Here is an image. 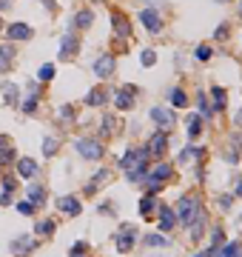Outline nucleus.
I'll return each instance as SVG.
<instances>
[{
	"label": "nucleus",
	"instance_id": "412c9836",
	"mask_svg": "<svg viewBox=\"0 0 242 257\" xmlns=\"http://www.w3.org/2000/svg\"><path fill=\"white\" fill-rule=\"evenodd\" d=\"M108 177H111V172H108V169L97 172V177H94L92 183H86V194H97V186H100V183H105Z\"/></svg>",
	"mask_w": 242,
	"mask_h": 257
},
{
	"label": "nucleus",
	"instance_id": "cd10ccee",
	"mask_svg": "<svg viewBox=\"0 0 242 257\" xmlns=\"http://www.w3.org/2000/svg\"><path fill=\"white\" fill-rule=\"evenodd\" d=\"M3 92H6V100H9V103H17V97H20V89H17L14 83H3Z\"/></svg>",
	"mask_w": 242,
	"mask_h": 257
},
{
	"label": "nucleus",
	"instance_id": "393cba45",
	"mask_svg": "<svg viewBox=\"0 0 242 257\" xmlns=\"http://www.w3.org/2000/svg\"><path fill=\"white\" fill-rule=\"evenodd\" d=\"M94 20V14L89 12V9H83V12H77V17H74V23H77V29H89Z\"/></svg>",
	"mask_w": 242,
	"mask_h": 257
},
{
	"label": "nucleus",
	"instance_id": "6ab92c4d",
	"mask_svg": "<svg viewBox=\"0 0 242 257\" xmlns=\"http://www.w3.org/2000/svg\"><path fill=\"white\" fill-rule=\"evenodd\" d=\"M14 160V149H12V140L6 134H0V163H12Z\"/></svg>",
	"mask_w": 242,
	"mask_h": 257
},
{
	"label": "nucleus",
	"instance_id": "1a4fd4ad",
	"mask_svg": "<svg viewBox=\"0 0 242 257\" xmlns=\"http://www.w3.org/2000/svg\"><path fill=\"white\" fill-rule=\"evenodd\" d=\"M134 97H137V89L134 86H123L120 92H117V97H114V103H117V109H131L134 106Z\"/></svg>",
	"mask_w": 242,
	"mask_h": 257
},
{
	"label": "nucleus",
	"instance_id": "79ce46f5",
	"mask_svg": "<svg viewBox=\"0 0 242 257\" xmlns=\"http://www.w3.org/2000/svg\"><path fill=\"white\" fill-rule=\"evenodd\" d=\"M32 209H35L32 203H17V211H20V214H32Z\"/></svg>",
	"mask_w": 242,
	"mask_h": 257
},
{
	"label": "nucleus",
	"instance_id": "8fccbe9b",
	"mask_svg": "<svg viewBox=\"0 0 242 257\" xmlns=\"http://www.w3.org/2000/svg\"><path fill=\"white\" fill-rule=\"evenodd\" d=\"M0 29H3V23H0Z\"/></svg>",
	"mask_w": 242,
	"mask_h": 257
},
{
	"label": "nucleus",
	"instance_id": "20e7f679",
	"mask_svg": "<svg viewBox=\"0 0 242 257\" xmlns=\"http://www.w3.org/2000/svg\"><path fill=\"white\" fill-rule=\"evenodd\" d=\"M134 243H137V226H131V223L120 226V232H117V252H131Z\"/></svg>",
	"mask_w": 242,
	"mask_h": 257
},
{
	"label": "nucleus",
	"instance_id": "f03ea898",
	"mask_svg": "<svg viewBox=\"0 0 242 257\" xmlns=\"http://www.w3.org/2000/svg\"><path fill=\"white\" fill-rule=\"evenodd\" d=\"M199 211H202V203H199L194 194H185V197H180L174 214H177V223H180V226H191V223L196 220Z\"/></svg>",
	"mask_w": 242,
	"mask_h": 257
},
{
	"label": "nucleus",
	"instance_id": "f8f14e48",
	"mask_svg": "<svg viewBox=\"0 0 242 257\" xmlns=\"http://www.w3.org/2000/svg\"><path fill=\"white\" fill-rule=\"evenodd\" d=\"M111 26L117 29V35H120V37H128V35H131V23H128V17H126V14L111 12Z\"/></svg>",
	"mask_w": 242,
	"mask_h": 257
},
{
	"label": "nucleus",
	"instance_id": "a211bd4d",
	"mask_svg": "<svg viewBox=\"0 0 242 257\" xmlns=\"http://www.w3.org/2000/svg\"><path fill=\"white\" fill-rule=\"evenodd\" d=\"M6 35L12 37V40H29V37H32V29H29L26 23H12Z\"/></svg>",
	"mask_w": 242,
	"mask_h": 257
},
{
	"label": "nucleus",
	"instance_id": "9b49d317",
	"mask_svg": "<svg viewBox=\"0 0 242 257\" xmlns=\"http://www.w3.org/2000/svg\"><path fill=\"white\" fill-rule=\"evenodd\" d=\"M94 71H97V77H111V71H114V58H111V55H103V58L97 60V63H94Z\"/></svg>",
	"mask_w": 242,
	"mask_h": 257
},
{
	"label": "nucleus",
	"instance_id": "2f4dec72",
	"mask_svg": "<svg viewBox=\"0 0 242 257\" xmlns=\"http://www.w3.org/2000/svg\"><path fill=\"white\" fill-rule=\"evenodd\" d=\"M54 77V66H40V71H37V80L40 83H46Z\"/></svg>",
	"mask_w": 242,
	"mask_h": 257
},
{
	"label": "nucleus",
	"instance_id": "ea45409f",
	"mask_svg": "<svg viewBox=\"0 0 242 257\" xmlns=\"http://www.w3.org/2000/svg\"><path fill=\"white\" fill-rule=\"evenodd\" d=\"M145 243H148V246H165V243H168V237H162V234H151Z\"/></svg>",
	"mask_w": 242,
	"mask_h": 257
},
{
	"label": "nucleus",
	"instance_id": "9d476101",
	"mask_svg": "<svg viewBox=\"0 0 242 257\" xmlns=\"http://www.w3.org/2000/svg\"><path fill=\"white\" fill-rule=\"evenodd\" d=\"M165 146H168V134H165V131H157L148 140V149H145V152H148V157H160V154L165 152Z\"/></svg>",
	"mask_w": 242,
	"mask_h": 257
},
{
	"label": "nucleus",
	"instance_id": "37998d69",
	"mask_svg": "<svg viewBox=\"0 0 242 257\" xmlns=\"http://www.w3.org/2000/svg\"><path fill=\"white\" fill-rule=\"evenodd\" d=\"M199 112H202L205 117H211V109H208V103H205V97H202V94H199Z\"/></svg>",
	"mask_w": 242,
	"mask_h": 257
},
{
	"label": "nucleus",
	"instance_id": "0eeeda50",
	"mask_svg": "<svg viewBox=\"0 0 242 257\" xmlns=\"http://www.w3.org/2000/svg\"><path fill=\"white\" fill-rule=\"evenodd\" d=\"M151 120H154L162 131H168V128L174 126V115L168 109H162V106H154V109H151Z\"/></svg>",
	"mask_w": 242,
	"mask_h": 257
},
{
	"label": "nucleus",
	"instance_id": "ddd939ff",
	"mask_svg": "<svg viewBox=\"0 0 242 257\" xmlns=\"http://www.w3.org/2000/svg\"><path fill=\"white\" fill-rule=\"evenodd\" d=\"M108 97H111L108 89H105V86H97V89H92V92L86 94V103H89V106H103Z\"/></svg>",
	"mask_w": 242,
	"mask_h": 257
},
{
	"label": "nucleus",
	"instance_id": "dca6fc26",
	"mask_svg": "<svg viewBox=\"0 0 242 257\" xmlns=\"http://www.w3.org/2000/svg\"><path fill=\"white\" fill-rule=\"evenodd\" d=\"M60 211H66V214H71V217H77L83 211L80 200L77 197H60Z\"/></svg>",
	"mask_w": 242,
	"mask_h": 257
},
{
	"label": "nucleus",
	"instance_id": "4c0bfd02",
	"mask_svg": "<svg viewBox=\"0 0 242 257\" xmlns=\"http://www.w3.org/2000/svg\"><path fill=\"white\" fill-rule=\"evenodd\" d=\"M114 128H117V120H114V117H103V134H111Z\"/></svg>",
	"mask_w": 242,
	"mask_h": 257
},
{
	"label": "nucleus",
	"instance_id": "09e8293b",
	"mask_svg": "<svg viewBox=\"0 0 242 257\" xmlns=\"http://www.w3.org/2000/svg\"><path fill=\"white\" fill-rule=\"evenodd\" d=\"M240 12H242V0H240Z\"/></svg>",
	"mask_w": 242,
	"mask_h": 257
},
{
	"label": "nucleus",
	"instance_id": "bb28decb",
	"mask_svg": "<svg viewBox=\"0 0 242 257\" xmlns=\"http://www.w3.org/2000/svg\"><path fill=\"white\" fill-rule=\"evenodd\" d=\"M140 211H143V217H154V214H151V211H154V194H145V197H143Z\"/></svg>",
	"mask_w": 242,
	"mask_h": 257
},
{
	"label": "nucleus",
	"instance_id": "f257e3e1",
	"mask_svg": "<svg viewBox=\"0 0 242 257\" xmlns=\"http://www.w3.org/2000/svg\"><path fill=\"white\" fill-rule=\"evenodd\" d=\"M120 166L126 169L128 180H143L145 172H148V152H145V149H128V152L123 154Z\"/></svg>",
	"mask_w": 242,
	"mask_h": 257
},
{
	"label": "nucleus",
	"instance_id": "a18cd8bd",
	"mask_svg": "<svg viewBox=\"0 0 242 257\" xmlns=\"http://www.w3.org/2000/svg\"><path fill=\"white\" fill-rule=\"evenodd\" d=\"M234 194L242 197V177H237V183H234Z\"/></svg>",
	"mask_w": 242,
	"mask_h": 257
},
{
	"label": "nucleus",
	"instance_id": "4be33fe9",
	"mask_svg": "<svg viewBox=\"0 0 242 257\" xmlns=\"http://www.w3.org/2000/svg\"><path fill=\"white\" fill-rule=\"evenodd\" d=\"M14 63V52H12V46H3L0 43V71H6L9 66Z\"/></svg>",
	"mask_w": 242,
	"mask_h": 257
},
{
	"label": "nucleus",
	"instance_id": "5701e85b",
	"mask_svg": "<svg viewBox=\"0 0 242 257\" xmlns=\"http://www.w3.org/2000/svg\"><path fill=\"white\" fill-rule=\"evenodd\" d=\"M12 192H14V177L3 180V194H0V206H9L12 203Z\"/></svg>",
	"mask_w": 242,
	"mask_h": 257
},
{
	"label": "nucleus",
	"instance_id": "49530a36",
	"mask_svg": "<svg viewBox=\"0 0 242 257\" xmlns=\"http://www.w3.org/2000/svg\"><path fill=\"white\" fill-rule=\"evenodd\" d=\"M194 257H214V249H202L199 255H194Z\"/></svg>",
	"mask_w": 242,
	"mask_h": 257
},
{
	"label": "nucleus",
	"instance_id": "f3484780",
	"mask_svg": "<svg viewBox=\"0 0 242 257\" xmlns=\"http://www.w3.org/2000/svg\"><path fill=\"white\" fill-rule=\"evenodd\" d=\"M17 175L26 177V180H32V177L37 175V163L32 160V157H23V160L17 163Z\"/></svg>",
	"mask_w": 242,
	"mask_h": 257
},
{
	"label": "nucleus",
	"instance_id": "c85d7f7f",
	"mask_svg": "<svg viewBox=\"0 0 242 257\" xmlns=\"http://www.w3.org/2000/svg\"><path fill=\"white\" fill-rule=\"evenodd\" d=\"M171 106H180V109L188 106V94H185L183 89H174V92H171Z\"/></svg>",
	"mask_w": 242,
	"mask_h": 257
},
{
	"label": "nucleus",
	"instance_id": "de8ad7c7",
	"mask_svg": "<svg viewBox=\"0 0 242 257\" xmlns=\"http://www.w3.org/2000/svg\"><path fill=\"white\" fill-rule=\"evenodd\" d=\"M237 123H240V126H242V112H240V115H237Z\"/></svg>",
	"mask_w": 242,
	"mask_h": 257
},
{
	"label": "nucleus",
	"instance_id": "423d86ee",
	"mask_svg": "<svg viewBox=\"0 0 242 257\" xmlns=\"http://www.w3.org/2000/svg\"><path fill=\"white\" fill-rule=\"evenodd\" d=\"M77 49H80V37L74 35V32H69V35L63 37V46H60V60H69L77 55Z\"/></svg>",
	"mask_w": 242,
	"mask_h": 257
},
{
	"label": "nucleus",
	"instance_id": "58836bf2",
	"mask_svg": "<svg viewBox=\"0 0 242 257\" xmlns=\"http://www.w3.org/2000/svg\"><path fill=\"white\" fill-rule=\"evenodd\" d=\"M143 66H154V60H157V55H154V52H151V49H145V52H143Z\"/></svg>",
	"mask_w": 242,
	"mask_h": 257
},
{
	"label": "nucleus",
	"instance_id": "72a5a7b5",
	"mask_svg": "<svg viewBox=\"0 0 242 257\" xmlns=\"http://www.w3.org/2000/svg\"><path fill=\"white\" fill-rule=\"evenodd\" d=\"M60 117H63V120H69V123H74V109H71V106H60V112H57Z\"/></svg>",
	"mask_w": 242,
	"mask_h": 257
},
{
	"label": "nucleus",
	"instance_id": "b1692460",
	"mask_svg": "<svg viewBox=\"0 0 242 257\" xmlns=\"http://www.w3.org/2000/svg\"><path fill=\"white\" fill-rule=\"evenodd\" d=\"M29 203H32V206L46 203V189H43V186H32V189H29Z\"/></svg>",
	"mask_w": 242,
	"mask_h": 257
},
{
	"label": "nucleus",
	"instance_id": "2eb2a0df",
	"mask_svg": "<svg viewBox=\"0 0 242 257\" xmlns=\"http://www.w3.org/2000/svg\"><path fill=\"white\" fill-rule=\"evenodd\" d=\"M35 246H37V240H32L29 234H23L20 240H14L12 243V252L14 255H29V252H35Z\"/></svg>",
	"mask_w": 242,
	"mask_h": 257
},
{
	"label": "nucleus",
	"instance_id": "c03bdc74",
	"mask_svg": "<svg viewBox=\"0 0 242 257\" xmlns=\"http://www.w3.org/2000/svg\"><path fill=\"white\" fill-rule=\"evenodd\" d=\"M231 203H234V197H231V194H225V197H219V206H222V209H228Z\"/></svg>",
	"mask_w": 242,
	"mask_h": 257
},
{
	"label": "nucleus",
	"instance_id": "39448f33",
	"mask_svg": "<svg viewBox=\"0 0 242 257\" xmlns=\"http://www.w3.org/2000/svg\"><path fill=\"white\" fill-rule=\"evenodd\" d=\"M77 152L83 154V157H89V160H100L105 154V149L100 146L97 140H89V137H80L77 140Z\"/></svg>",
	"mask_w": 242,
	"mask_h": 257
},
{
	"label": "nucleus",
	"instance_id": "f704fd0d",
	"mask_svg": "<svg viewBox=\"0 0 242 257\" xmlns=\"http://www.w3.org/2000/svg\"><path fill=\"white\" fill-rule=\"evenodd\" d=\"M86 249H89V243H86V240L74 243V249H71V257H86Z\"/></svg>",
	"mask_w": 242,
	"mask_h": 257
},
{
	"label": "nucleus",
	"instance_id": "6e6552de",
	"mask_svg": "<svg viewBox=\"0 0 242 257\" xmlns=\"http://www.w3.org/2000/svg\"><path fill=\"white\" fill-rule=\"evenodd\" d=\"M140 20L145 23V29H148L151 35H160L162 20H160V14L154 12V9H143V12H140Z\"/></svg>",
	"mask_w": 242,
	"mask_h": 257
},
{
	"label": "nucleus",
	"instance_id": "7ed1b4c3",
	"mask_svg": "<svg viewBox=\"0 0 242 257\" xmlns=\"http://www.w3.org/2000/svg\"><path fill=\"white\" fill-rule=\"evenodd\" d=\"M145 175H148V194H157L160 186L174 175V172H171V166H168V163H160L157 169H151V172H145Z\"/></svg>",
	"mask_w": 242,
	"mask_h": 257
},
{
	"label": "nucleus",
	"instance_id": "473e14b6",
	"mask_svg": "<svg viewBox=\"0 0 242 257\" xmlns=\"http://www.w3.org/2000/svg\"><path fill=\"white\" fill-rule=\"evenodd\" d=\"M51 232H54V220H43V223H37V234L48 237Z\"/></svg>",
	"mask_w": 242,
	"mask_h": 257
},
{
	"label": "nucleus",
	"instance_id": "c9c22d12",
	"mask_svg": "<svg viewBox=\"0 0 242 257\" xmlns=\"http://www.w3.org/2000/svg\"><path fill=\"white\" fill-rule=\"evenodd\" d=\"M194 58L196 60H211V46H196Z\"/></svg>",
	"mask_w": 242,
	"mask_h": 257
},
{
	"label": "nucleus",
	"instance_id": "e433bc0d",
	"mask_svg": "<svg viewBox=\"0 0 242 257\" xmlns=\"http://www.w3.org/2000/svg\"><path fill=\"white\" fill-rule=\"evenodd\" d=\"M35 109H37V94H29V97H26V103H23V112H29V115H32Z\"/></svg>",
	"mask_w": 242,
	"mask_h": 257
},
{
	"label": "nucleus",
	"instance_id": "4468645a",
	"mask_svg": "<svg viewBox=\"0 0 242 257\" xmlns=\"http://www.w3.org/2000/svg\"><path fill=\"white\" fill-rule=\"evenodd\" d=\"M174 226H177V214H174V209L160 206V229L162 232H171Z\"/></svg>",
	"mask_w": 242,
	"mask_h": 257
},
{
	"label": "nucleus",
	"instance_id": "a19ab883",
	"mask_svg": "<svg viewBox=\"0 0 242 257\" xmlns=\"http://www.w3.org/2000/svg\"><path fill=\"white\" fill-rule=\"evenodd\" d=\"M214 37H217V40H225V37H228V23H219L217 32H214Z\"/></svg>",
	"mask_w": 242,
	"mask_h": 257
},
{
	"label": "nucleus",
	"instance_id": "7c9ffc66",
	"mask_svg": "<svg viewBox=\"0 0 242 257\" xmlns=\"http://www.w3.org/2000/svg\"><path fill=\"white\" fill-rule=\"evenodd\" d=\"M43 154H46V157L57 154V140H54V137H46V140H43Z\"/></svg>",
	"mask_w": 242,
	"mask_h": 257
},
{
	"label": "nucleus",
	"instance_id": "aec40b11",
	"mask_svg": "<svg viewBox=\"0 0 242 257\" xmlns=\"http://www.w3.org/2000/svg\"><path fill=\"white\" fill-rule=\"evenodd\" d=\"M240 252H242V246L234 240V243H228V246H217V249H214V257H240Z\"/></svg>",
	"mask_w": 242,
	"mask_h": 257
},
{
	"label": "nucleus",
	"instance_id": "a878e982",
	"mask_svg": "<svg viewBox=\"0 0 242 257\" xmlns=\"http://www.w3.org/2000/svg\"><path fill=\"white\" fill-rule=\"evenodd\" d=\"M199 131H202V120H199V117H191V120H188V137H191V140H194V137H199Z\"/></svg>",
	"mask_w": 242,
	"mask_h": 257
},
{
	"label": "nucleus",
	"instance_id": "c756f323",
	"mask_svg": "<svg viewBox=\"0 0 242 257\" xmlns=\"http://www.w3.org/2000/svg\"><path fill=\"white\" fill-rule=\"evenodd\" d=\"M211 94H214V109H222V106H225V89L214 86V89H211Z\"/></svg>",
	"mask_w": 242,
	"mask_h": 257
}]
</instances>
